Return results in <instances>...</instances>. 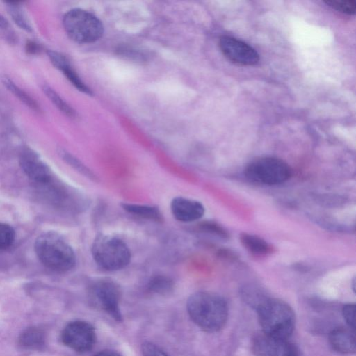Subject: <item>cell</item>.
Segmentation results:
<instances>
[{"instance_id": "cell-29", "label": "cell", "mask_w": 356, "mask_h": 356, "mask_svg": "<svg viewBox=\"0 0 356 356\" xmlns=\"http://www.w3.org/2000/svg\"><path fill=\"white\" fill-rule=\"evenodd\" d=\"M8 26V20L2 15H0V29H6Z\"/></svg>"}, {"instance_id": "cell-15", "label": "cell", "mask_w": 356, "mask_h": 356, "mask_svg": "<svg viewBox=\"0 0 356 356\" xmlns=\"http://www.w3.org/2000/svg\"><path fill=\"white\" fill-rule=\"evenodd\" d=\"M19 344L24 348L38 350L45 345L46 335L42 329L37 327L26 328L20 334Z\"/></svg>"}, {"instance_id": "cell-7", "label": "cell", "mask_w": 356, "mask_h": 356, "mask_svg": "<svg viewBox=\"0 0 356 356\" xmlns=\"http://www.w3.org/2000/svg\"><path fill=\"white\" fill-rule=\"evenodd\" d=\"M120 296L119 286L109 280H98L89 289V298L92 304L118 321L122 320Z\"/></svg>"}, {"instance_id": "cell-12", "label": "cell", "mask_w": 356, "mask_h": 356, "mask_svg": "<svg viewBox=\"0 0 356 356\" xmlns=\"http://www.w3.org/2000/svg\"><path fill=\"white\" fill-rule=\"evenodd\" d=\"M171 212L177 220L193 222L202 217L204 207L201 202L184 197H175L170 204Z\"/></svg>"}, {"instance_id": "cell-28", "label": "cell", "mask_w": 356, "mask_h": 356, "mask_svg": "<svg viewBox=\"0 0 356 356\" xmlns=\"http://www.w3.org/2000/svg\"><path fill=\"white\" fill-rule=\"evenodd\" d=\"M94 356H122L119 353L112 350H104L97 353Z\"/></svg>"}, {"instance_id": "cell-20", "label": "cell", "mask_w": 356, "mask_h": 356, "mask_svg": "<svg viewBox=\"0 0 356 356\" xmlns=\"http://www.w3.org/2000/svg\"><path fill=\"white\" fill-rule=\"evenodd\" d=\"M3 83L8 90L16 96L21 102L25 104L27 106L34 111H38L39 107L38 104L26 92L22 90L20 88L15 85V83L9 78L5 76L3 78Z\"/></svg>"}, {"instance_id": "cell-10", "label": "cell", "mask_w": 356, "mask_h": 356, "mask_svg": "<svg viewBox=\"0 0 356 356\" xmlns=\"http://www.w3.org/2000/svg\"><path fill=\"white\" fill-rule=\"evenodd\" d=\"M252 350L256 356H299L298 349L288 339L273 337L264 332L254 339Z\"/></svg>"}, {"instance_id": "cell-23", "label": "cell", "mask_w": 356, "mask_h": 356, "mask_svg": "<svg viewBox=\"0 0 356 356\" xmlns=\"http://www.w3.org/2000/svg\"><path fill=\"white\" fill-rule=\"evenodd\" d=\"M15 233L9 225L0 222V249L10 247L14 242Z\"/></svg>"}, {"instance_id": "cell-18", "label": "cell", "mask_w": 356, "mask_h": 356, "mask_svg": "<svg viewBox=\"0 0 356 356\" xmlns=\"http://www.w3.org/2000/svg\"><path fill=\"white\" fill-rule=\"evenodd\" d=\"M173 286V281L170 277L165 275H156L149 280L147 289L152 293L164 295L170 293L172 290Z\"/></svg>"}, {"instance_id": "cell-8", "label": "cell", "mask_w": 356, "mask_h": 356, "mask_svg": "<svg viewBox=\"0 0 356 356\" xmlns=\"http://www.w3.org/2000/svg\"><path fill=\"white\" fill-rule=\"evenodd\" d=\"M63 343L79 353H86L92 348L96 334L93 326L83 321H74L69 323L61 333Z\"/></svg>"}, {"instance_id": "cell-1", "label": "cell", "mask_w": 356, "mask_h": 356, "mask_svg": "<svg viewBox=\"0 0 356 356\" xmlns=\"http://www.w3.org/2000/svg\"><path fill=\"white\" fill-rule=\"evenodd\" d=\"M187 311L191 320L207 332H216L225 325L228 316L225 300L209 291H198L187 302Z\"/></svg>"}, {"instance_id": "cell-24", "label": "cell", "mask_w": 356, "mask_h": 356, "mask_svg": "<svg viewBox=\"0 0 356 356\" xmlns=\"http://www.w3.org/2000/svg\"><path fill=\"white\" fill-rule=\"evenodd\" d=\"M355 305L348 304L345 305L342 310V314L345 321L348 327L355 330Z\"/></svg>"}, {"instance_id": "cell-16", "label": "cell", "mask_w": 356, "mask_h": 356, "mask_svg": "<svg viewBox=\"0 0 356 356\" xmlns=\"http://www.w3.org/2000/svg\"><path fill=\"white\" fill-rule=\"evenodd\" d=\"M240 240L243 247L255 255H264L271 250L270 245L259 236L243 233L241 234Z\"/></svg>"}, {"instance_id": "cell-3", "label": "cell", "mask_w": 356, "mask_h": 356, "mask_svg": "<svg viewBox=\"0 0 356 356\" xmlns=\"http://www.w3.org/2000/svg\"><path fill=\"white\" fill-rule=\"evenodd\" d=\"M35 251L39 260L49 269L65 273L76 264V255L70 244L54 232L41 234L35 241Z\"/></svg>"}, {"instance_id": "cell-27", "label": "cell", "mask_w": 356, "mask_h": 356, "mask_svg": "<svg viewBox=\"0 0 356 356\" xmlns=\"http://www.w3.org/2000/svg\"><path fill=\"white\" fill-rule=\"evenodd\" d=\"M65 159L68 161L70 163L73 164L75 168H78L80 171H81L85 175L92 177V174L90 172L89 170L86 168V167L80 163L77 160H76L74 158H73L72 156L65 153L63 154Z\"/></svg>"}, {"instance_id": "cell-25", "label": "cell", "mask_w": 356, "mask_h": 356, "mask_svg": "<svg viewBox=\"0 0 356 356\" xmlns=\"http://www.w3.org/2000/svg\"><path fill=\"white\" fill-rule=\"evenodd\" d=\"M200 229L210 234L217 235L221 238H227L228 234L226 230L220 225L211 222H205L200 224Z\"/></svg>"}, {"instance_id": "cell-4", "label": "cell", "mask_w": 356, "mask_h": 356, "mask_svg": "<svg viewBox=\"0 0 356 356\" xmlns=\"http://www.w3.org/2000/svg\"><path fill=\"white\" fill-rule=\"evenodd\" d=\"M91 252L96 264L110 271L124 268L131 259V252L127 244L118 237L106 234L97 236Z\"/></svg>"}, {"instance_id": "cell-13", "label": "cell", "mask_w": 356, "mask_h": 356, "mask_svg": "<svg viewBox=\"0 0 356 356\" xmlns=\"http://www.w3.org/2000/svg\"><path fill=\"white\" fill-rule=\"evenodd\" d=\"M331 346L337 351L344 354L354 353L356 350L355 330L339 327L333 330L329 336Z\"/></svg>"}, {"instance_id": "cell-26", "label": "cell", "mask_w": 356, "mask_h": 356, "mask_svg": "<svg viewBox=\"0 0 356 356\" xmlns=\"http://www.w3.org/2000/svg\"><path fill=\"white\" fill-rule=\"evenodd\" d=\"M142 353L143 356H169L159 346L150 342L143 344Z\"/></svg>"}, {"instance_id": "cell-2", "label": "cell", "mask_w": 356, "mask_h": 356, "mask_svg": "<svg viewBox=\"0 0 356 356\" xmlns=\"http://www.w3.org/2000/svg\"><path fill=\"white\" fill-rule=\"evenodd\" d=\"M255 309L264 333L282 339H288L291 335L295 326V314L287 303L266 296Z\"/></svg>"}, {"instance_id": "cell-11", "label": "cell", "mask_w": 356, "mask_h": 356, "mask_svg": "<svg viewBox=\"0 0 356 356\" xmlns=\"http://www.w3.org/2000/svg\"><path fill=\"white\" fill-rule=\"evenodd\" d=\"M19 163L23 171L32 181L45 184L51 179L49 168L32 150L25 149L22 152Z\"/></svg>"}, {"instance_id": "cell-14", "label": "cell", "mask_w": 356, "mask_h": 356, "mask_svg": "<svg viewBox=\"0 0 356 356\" xmlns=\"http://www.w3.org/2000/svg\"><path fill=\"white\" fill-rule=\"evenodd\" d=\"M47 55L51 63L58 69L61 70L67 79L80 91L86 94H91L90 89L84 84L76 72L73 70L67 58L63 54L49 51Z\"/></svg>"}, {"instance_id": "cell-19", "label": "cell", "mask_w": 356, "mask_h": 356, "mask_svg": "<svg viewBox=\"0 0 356 356\" xmlns=\"http://www.w3.org/2000/svg\"><path fill=\"white\" fill-rule=\"evenodd\" d=\"M8 13L15 23L27 32L32 31V27L22 7L15 2H7Z\"/></svg>"}, {"instance_id": "cell-17", "label": "cell", "mask_w": 356, "mask_h": 356, "mask_svg": "<svg viewBox=\"0 0 356 356\" xmlns=\"http://www.w3.org/2000/svg\"><path fill=\"white\" fill-rule=\"evenodd\" d=\"M122 208L128 213L145 219L159 220L162 216L159 210L152 206L124 203Z\"/></svg>"}, {"instance_id": "cell-22", "label": "cell", "mask_w": 356, "mask_h": 356, "mask_svg": "<svg viewBox=\"0 0 356 356\" xmlns=\"http://www.w3.org/2000/svg\"><path fill=\"white\" fill-rule=\"evenodd\" d=\"M324 2L330 8L348 15H353L356 11L355 0H325Z\"/></svg>"}, {"instance_id": "cell-6", "label": "cell", "mask_w": 356, "mask_h": 356, "mask_svg": "<svg viewBox=\"0 0 356 356\" xmlns=\"http://www.w3.org/2000/svg\"><path fill=\"white\" fill-rule=\"evenodd\" d=\"M291 174V169L286 162L271 156L257 159L245 169V175L249 179L269 186L285 182Z\"/></svg>"}, {"instance_id": "cell-9", "label": "cell", "mask_w": 356, "mask_h": 356, "mask_svg": "<svg viewBox=\"0 0 356 356\" xmlns=\"http://www.w3.org/2000/svg\"><path fill=\"white\" fill-rule=\"evenodd\" d=\"M219 47L225 56L235 63L254 65L259 60V55L254 48L234 37L222 36L219 40Z\"/></svg>"}, {"instance_id": "cell-5", "label": "cell", "mask_w": 356, "mask_h": 356, "mask_svg": "<svg viewBox=\"0 0 356 356\" xmlns=\"http://www.w3.org/2000/svg\"><path fill=\"white\" fill-rule=\"evenodd\" d=\"M63 26L67 35L79 43H91L104 33V26L98 18L82 9L69 10L63 17Z\"/></svg>"}, {"instance_id": "cell-21", "label": "cell", "mask_w": 356, "mask_h": 356, "mask_svg": "<svg viewBox=\"0 0 356 356\" xmlns=\"http://www.w3.org/2000/svg\"><path fill=\"white\" fill-rule=\"evenodd\" d=\"M42 90L47 97L63 113L68 116H74V110L49 86L43 85Z\"/></svg>"}]
</instances>
